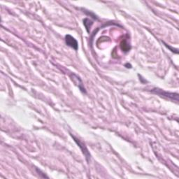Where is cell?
I'll return each mask as SVG.
<instances>
[{
    "mask_svg": "<svg viewBox=\"0 0 179 179\" xmlns=\"http://www.w3.org/2000/svg\"><path fill=\"white\" fill-rule=\"evenodd\" d=\"M65 41H66V45H69V46L73 48L75 50L78 49L77 41L74 37H72L71 36L66 35V37H65Z\"/></svg>",
    "mask_w": 179,
    "mask_h": 179,
    "instance_id": "6da1fadb",
    "label": "cell"
}]
</instances>
